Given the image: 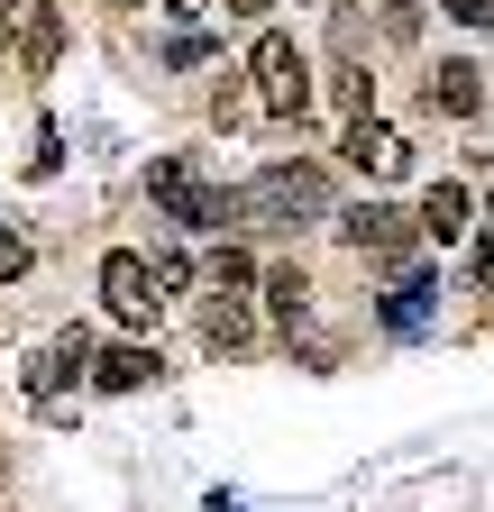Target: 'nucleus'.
<instances>
[{
  "instance_id": "9",
  "label": "nucleus",
  "mask_w": 494,
  "mask_h": 512,
  "mask_svg": "<svg viewBox=\"0 0 494 512\" xmlns=\"http://www.w3.org/2000/svg\"><path fill=\"white\" fill-rule=\"evenodd\" d=\"M156 375H165V357H156L147 339H119V348L92 357V384H101V394H147Z\"/></svg>"
},
{
  "instance_id": "16",
  "label": "nucleus",
  "mask_w": 494,
  "mask_h": 512,
  "mask_svg": "<svg viewBox=\"0 0 494 512\" xmlns=\"http://www.w3.org/2000/svg\"><path fill=\"white\" fill-rule=\"evenodd\" d=\"M28 256H37V247H28L19 229H0V284H19V275H28Z\"/></svg>"
},
{
  "instance_id": "2",
  "label": "nucleus",
  "mask_w": 494,
  "mask_h": 512,
  "mask_svg": "<svg viewBox=\"0 0 494 512\" xmlns=\"http://www.w3.org/2000/svg\"><path fill=\"white\" fill-rule=\"evenodd\" d=\"M92 330H65V339H46L28 366H19V384H28V403L46 412V421H74V394H65V384H83L92 375Z\"/></svg>"
},
{
  "instance_id": "14",
  "label": "nucleus",
  "mask_w": 494,
  "mask_h": 512,
  "mask_svg": "<svg viewBox=\"0 0 494 512\" xmlns=\"http://www.w3.org/2000/svg\"><path fill=\"white\" fill-rule=\"evenodd\" d=\"M430 302H440V284H430V275H403V284L385 293V320H394V330H421Z\"/></svg>"
},
{
  "instance_id": "8",
  "label": "nucleus",
  "mask_w": 494,
  "mask_h": 512,
  "mask_svg": "<svg viewBox=\"0 0 494 512\" xmlns=\"http://www.w3.org/2000/svg\"><path fill=\"white\" fill-rule=\"evenodd\" d=\"M55 64H65V10L55 0H19V74L46 83Z\"/></svg>"
},
{
  "instance_id": "24",
  "label": "nucleus",
  "mask_w": 494,
  "mask_h": 512,
  "mask_svg": "<svg viewBox=\"0 0 494 512\" xmlns=\"http://www.w3.org/2000/svg\"><path fill=\"white\" fill-rule=\"evenodd\" d=\"M485 238H494V202H485Z\"/></svg>"
},
{
  "instance_id": "10",
  "label": "nucleus",
  "mask_w": 494,
  "mask_h": 512,
  "mask_svg": "<svg viewBox=\"0 0 494 512\" xmlns=\"http://www.w3.org/2000/svg\"><path fill=\"white\" fill-rule=\"evenodd\" d=\"M247 339H257V311H247L238 293H211V302H202V348H211V357H238Z\"/></svg>"
},
{
  "instance_id": "7",
  "label": "nucleus",
  "mask_w": 494,
  "mask_h": 512,
  "mask_svg": "<svg viewBox=\"0 0 494 512\" xmlns=\"http://www.w3.org/2000/svg\"><path fill=\"white\" fill-rule=\"evenodd\" d=\"M339 156L366 174V183H394L403 165H412V138H403V128H385L376 110H366V119H348V138H339Z\"/></svg>"
},
{
  "instance_id": "13",
  "label": "nucleus",
  "mask_w": 494,
  "mask_h": 512,
  "mask_svg": "<svg viewBox=\"0 0 494 512\" xmlns=\"http://www.w3.org/2000/svg\"><path fill=\"white\" fill-rule=\"evenodd\" d=\"M266 311L293 330V320L312 311V275H302V266H266Z\"/></svg>"
},
{
  "instance_id": "4",
  "label": "nucleus",
  "mask_w": 494,
  "mask_h": 512,
  "mask_svg": "<svg viewBox=\"0 0 494 512\" xmlns=\"http://www.w3.org/2000/svg\"><path fill=\"white\" fill-rule=\"evenodd\" d=\"M147 192L165 202V220H174V229H229V192H220V183H202V174H193V156H156V165H147Z\"/></svg>"
},
{
  "instance_id": "22",
  "label": "nucleus",
  "mask_w": 494,
  "mask_h": 512,
  "mask_svg": "<svg viewBox=\"0 0 494 512\" xmlns=\"http://www.w3.org/2000/svg\"><path fill=\"white\" fill-rule=\"evenodd\" d=\"M220 10H238V19H266V10H275V0H220Z\"/></svg>"
},
{
  "instance_id": "3",
  "label": "nucleus",
  "mask_w": 494,
  "mask_h": 512,
  "mask_svg": "<svg viewBox=\"0 0 494 512\" xmlns=\"http://www.w3.org/2000/svg\"><path fill=\"white\" fill-rule=\"evenodd\" d=\"M247 74H257V110H275V119L312 110V64H302V46L284 28H266L257 46H247Z\"/></svg>"
},
{
  "instance_id": "15",
  "label": "nucleus",
  "mask_w": 494,
  "mask_h": 512,
  "mask_svg": "<svg viewBox=\"0 0 494 512\" xmlns=\"http://www.w3.org/2000/svg\"><path fill=\"white\" fill-rule=\"evenodd\" d=\"M330 92H339V110H348V119H366V110H376V74H366V64H339V74H330Z\"/></svg>"
},
{
  "instance_id": "17",
  "label": "nucleus",
  "mask_w": 494,
  "mask_h": 512,
  "mask_svg": "<svg viewBox=\"0 0 494 512\" xmlns=\"http://www.w3.org/2000/svg\"><path fill=\"white\" fill-rule=\"evenodd\" d=\"M247 275H257V266H247V247H220V266H211V284H220V293H238Z\"/></svg>"
},
{
  "instance_id": "1",
  "label": "nucleus",
  "mask_w": 494,
  "mask_h": 512,
  "mask_svg": "<svg viewBox=\"0 0 494 512\" xmlns=\"http://www.w3.org/2000/svg\"><path fill=\"white\" fill-rule=\"evenodd\" d=\"M312 220H330L321 165H266V174H247L229 192V229H247V238H293V229H312Z\"/></svg>"
},
{
  "instance_id": "11",
  "label": "nucleus",
  "mask_w": 494,
  "mask_h": 512,
  "mask_svg": "<svg viewBox=\"0 0 494 512\" xmlns=\"http://www.w3.org/2000/svg\"><path fill=\"white\" fill-rule=\"evenodd\" d=\"M421 101L430 110H449V119H476V101H485V83H476V64H430V83H421Z\"/></svg>"
},
{
  "instance_id": "23",
  "label": "nucleus",
  "mask_w": 494,
  "mask_h": 512,
  "mask_svg": "<svg viewBox=\"0 0 494 512\" xmlns=\"http://www.w3.org/2000/svg\"><path fill=\"white\" fill-rule=\"evenodd\" d=\"M174 10H211V0H174Z\"/></svg>"
},
{
  "instance_id": "20",
  "label": "nucleus",
  "mask_w": 494,
  "mask_h": 512,
  "mask_svg": "<svg viewBox=\"0 0 494 512\" xmlns=\"http://www.w3.org/2000/svg\"><path fill=\"white\" fill-rule=\"evenodd\" d=\"M449 19H467V28H494V0H440Z\"/></svg>"
},
{
  "instance_id": "18",
  "label": "nucleus",
  "mask_w": 494,
  "mask_h": 512,
  "mask_svg": "<svg viewBox=\"0 0 494 512\" xmlns=\"http://www.w3.org/2000/svg\"><path fill=\"white\" fill-rule=\"evenodd\" d=\"M238 119H247V92L220 83V92H211V128H238Z\"/></svg>"
},
{
  "instance_id": "5",
  "label": "nucleus",
  "mask_w": 494,
  "mask_h": 512,
  "mask_svg": "<svg viewBox=\"0 0 494 512\" xmlns=\"http://www.w3.org/2000/svg\"><path fill=\"white\" fill-rule=\"evenodd\" d=\"M339 238L357 256H376V266H403V256L421 247V220L403 202H357V211H339Z\"/></svg>"
},
{
  "instance_id": "21",
  "label": "nucleus",
  "mask_w": 494,
  "mask_h": 512,
  "mask_svg": "<svg viewBox=\"0 0 494 512\" xmlns=\"http://www.w3.org/2000/svg\"><path fill=\"white\" fill-rule=\"evenodd\" d=\"M476 284H485V293H494V238H485V247H476Z\"/></svg>"
},
{
  "instance_id": "19",
  "label": "nucleus",
  "mask_w": 494,
  "mask_h": 512,
  "mask_svg": "<svg viewBox=\"0 0 494 512\" xmlns=\"http://www.w3.org/2000/svg\"><path fill=\"white\" fill-rule=\"evenodd\" d=\"M0 64H19V0H0Z\"/></svg>"
},
{
  "instance_id": "12",
  "label": "nucleus",
  "mask_w": 494,
  "mask_h": 512,
  "mask_svg": "<svg viewBox=\"0 0 494 512\" xmlns=\"http://www.w3.org/2000/svg\"><path fill=\"white\" fill-rule=\"evenodd\" d=\"M412 220H421V238H430V247H449V238L467 229V183H430Z\"/></svg>"
},
{
  "instance_id": "6",
  "label": "nucleus",
  "mask_w": 494,
  "mask_h": 512,
  "mask_svg": "<svg viewBox=\"0 0 494 512\" xmlns=\"http://www.w3.org/2000/svg\"><path fill=\"white\" fill-rule=\"evenodd\" d=\"M101 302L129 320V330H147V320L165 311V284H156V256H138V247H110L101 256Z\"/></svg>"
}]
</instances>
